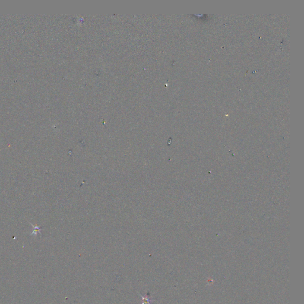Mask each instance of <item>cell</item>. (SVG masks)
<instances>
[{"mask_svg":"<svg viewBox=\"0 0 304 304\" xmlns=\"http://www.w3.org/2000/svg\"><path fill=\"white\" fill-rule=\"evenodd\" d=\"M139 295L142 298V300H143V302L142 304H152V302H154V300L151 299L150 296H143L140 294H139Z\"/></svg>","mask_w":304,"mask_h":304,"instance_id":"1","label":"cell"}]
</instances>
